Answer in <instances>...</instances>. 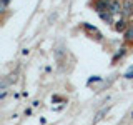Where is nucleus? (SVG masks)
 Listing matches in <instances>:
<instances>
[{
	"instance_id": "6e6552de",
	"label": "nucleus",
	"mask_w": 133,
	"mask_h": 125,
	"mask_svg": "<svg viewBox=\"0 0 133 125\" xmlns=\"http://www.w3.org/2000/svg\"><path fill=\"white\" fill-rule=\"evenodd\" d=\"M125 53H127V48H125V47L118 48V52H116L115 55H113V58H111V62H113V64H116V60H118V58H122V57L125 55Z\"/></svg>"
},
{
	"instance_id": "1a4fd4ad",
	"label": "nucleus",
	"mask_w": 133,
	"mask_h": 125,
	"mask_svg": "<svg viewBox=\"0 0 133 125\" xmlns=\"http://www.w3.org/2000/svg\"><path fill=\"white\" fill-rule=\"evenodd\" d=\"M125 78H133V67H130V68H128V72L125 73Z\"/></svg>"
},
{
	"instance_id": "f257e3e1",
	"label": "nucleus",
	"mask_w": 133,
	"mask_h": 125,
	"mask_svg": "<svg viewBox=\"0 0 133 125\" xmlns=\"http://www.w3.org/2000/svg\"><path fill=\"white\" fill-rule=\"evenodd\" d=\"M108 10H110L113 15H116V14H122V12H123V2H120V0H110Z\"/></svg>"
},
{
	"instance_id": "423d86ee",
	"label": "nucleus",
	"mask_w": 133,
	"mask_h": 125,
	"mask_svg": "<svg viewBox=\"0 0 133 125\" xmlns=\"http://www.w3.org/2000/svg\"><path fill=\"white\" fill-rule=\"evenodd\" d=\"M123 39L127 42H133V25H128V28L123 33Z\"/></svg>"
},
{
	"instance_id": "39448f33",
	"label": "nucleus",
	"mask_w": 133,
	"mask_h": 125,
	"mask_svg": "<svg viewBox=\"0 0 133 125\" xmlns=\"http://www.w3.org/2000/svg\"><path fill=\"white\" fill-rule=\"evenodd\" d=\"M128 28V25H127V22H125V18H122V20H118V22H115V30L116 32H123L125 33V30Z\"/></svg>"
},
{
	"instance_id": "f03ea898",
	"label": "nucleus",
	"mask_w": 133,
	"mask_h": 125,
	"mask_svg": "<svg viewBox=\"0 0 133 125\" xmlns=\"http://www.w3.org/2000/svg\"><path fill=\"white\" fill-rule=\"evenodd\" d=\"M108 5H110V0H95L93 8L98 12V14H102V12L108 10Z\"/></svg>"
},
{
	"instance_id": "7ed1b4c3",
	"label": "nucleus",
	"mask_w": 133,
	"mask_h": 125,
	"mask_svg": "<svg viewBox=\"0 0 133 125\" xmlns=\"http://www.w3.org/2000/svg\"><path fill=\"white\" fill-rule=\"evenodd\" d=\"M122 14L125 17L131 15L133 14V0H123V12Z\"/></svg>"
},
{
	"instance_id": "20e7f679",
	"label": "nucleus",
	"mask_w": 133,
	"mask_h": 125,
	"mask_svg": "<svg viewBox=\"0 0 133 125\" xmlns=\"http://www.w3.org/2000/svg\"><path fill=\"white\" fill-rule=\"evenodd\" d=\"M98 15H100V18H102L103 22H107V23H113V14H111L110 10L102 12V14H98Z\"/></svg>"
},
{
	"instance_id": "9d476101",
	"label": "nucleus",
	"mask_w": 133,
	"mask_h": 125,
	"mask_svg": "<svg viewBox=\"0 0 133 125\" xmlns=\"http://www.w3.org/2000/svg\"><path fill=\"white\" fill-rule=\"evenodd\" d=\"M8 2H10V0H2V7H0V10H5L7 5H8Z\"/></svg>"
},
{
	"instance_id": "0eeeda50",
	"label": "nucleus",
	"mask_w": 133,
	"mask_h": 125,
	"mask_svg": "<svg viewBox=\"0 0 133 125\" xmlns=\"http://www.w3.org/2000/svg\"><path fill=\"white\" fill-rule=\"evenodd\" d=\"M82 27L85 28L87 32H90V33H95V35H97V39H102V33H100V32H98L95 27H91V25H88V23H83Z\"/></svg>"
}]
</instances>
